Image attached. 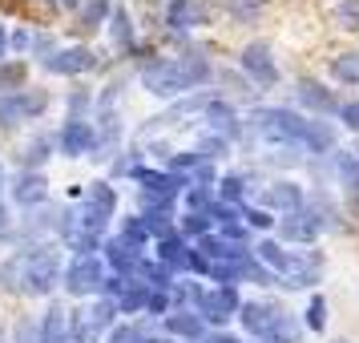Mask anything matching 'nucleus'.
<instances>
[{"label": "nucleus", "instance_id": "nucleus-1", "mask_svg": "<svg viewBox=\"0 0 359 343\" xmlns=\"http://www.w3.org/2000/svg\"><path fill=\"white\" fill-rule=\"evenodd\" d=\"M61 283V255L53 246L17 250L0 267V287L13 295H49Z\"/></svg>", "mask_w": 359, "mask_h": 343}, {"label": "nucleus", "instance_id": "nucleus-2", "mask_svg": "<svg viewBox=\"0 0 359 343\" xmlns=\"http://www.w3.org/2000/svg\"><path fill=\"white\" fill-rule=\"evenodd\" d=\"M250 130L259 133L262 142H275V146H303V149L335 146L327 126L307 121V117L291 114V109H255L250 114Z\"/></svg>", "mask_w": 359, "mask_h": 343}, {"label": "nucleus", "instance_id": "nucleus-3", "mask_svg": "<svg viewBox=\"0 0 359 343\" xmlns=\"http://www.w3.org/2000/svg\"><path fill=\"white\" fill-rule=\"evenodd\" d=\"M114 206H117L114 186H93V190L77 202V210H69L65 227H61L65 238H69V246H77L81 255H89V250L101 243V230L109 227Z\"/></svg>", "mask_w": 359, "mask_h": 343}, {"label": "nucleus", "instance_id": "nucleus-4", "mask_svg": "<svg viewBox=\"0 0 359 343\" xmlns=\"http://www.w3.org/2000/svg\"><path fill=\"white\" fill-rule=\"evenodd\" d=\"M210 77V65H206V57H182V61H154V65L142 69V85H146L149 93H158V97H178L186 89H194Z\"/></svg>", "mask_w": 359, "mask_h": 343}, {"label": "nucleus", "instance_id": "nucleus-5", "mask_svg": "<svg viewBox=\"0 0 359 343\" xmlns=\"http://www.w3.org/2000/svg\"><path fill=\"white\" fill-rule=\"evenodd\" d=\"M255 255H259V262H271L278 275L287 278V287H311V283H319V259L315 255H291L278 243H259Z\"/></svg>", "mask_w": 359, "mask_h": 343}, {"label": "nucleus", "instance_id": "nucleus-6", "mask_svg": "<svg viewBox=\"0 0 359 343\" xmlns=\"http://www.w3.org/2000/svg\"><path fill=\"white\" fill-rule=\"evenodd\" d=\"M101 283H105V267L93 255H77L69 262V271H65L69 295H93V291H101Z\"/></svg>", "mask_w": 359, "mask_h": 343}, {"label": "nucleus", "instance_id": "nucleus-7", "mask_svg": "<svg viewBox=\"0 0 359 343\" xmlns=\"http://www.w3.org/2000/svg\"><path fill=\"white\" fill-rule=\"evenodd\" d=\"M45 105H49L45 93H4L0 97V126H20L33 114H41Z\"/></svg>", "mask_w": 359, "mask_h": 343}, {"label": "nucleus", "instance_id": "nucleus-8", "mask_svg": "<svg viewBox=\"0 0 359 343\" xmlns=\"http://www.w3.org/2000/svg\"><path fill=\"white\" fill-rule=\"evenodd\" d=\"M202 311V319H210V323H226L230 315H238V291L234 287H218V291H202V299L194 303Z\"/></svg>", "mask_w": 359, "mask_h": 343}, {"label": "nucleus", "instance_id": "nucleus-9", "mask_svg": "<svg viewBox=\"0 0 359 343\" xmlns=\"http://www.w3.org/2000/svg\"><path fill=\"white\" fill-rule=\"evenodd\" d=\"M319 230H323V214L319 210H291L283 218V238L287 243H315L319 238Z\"/></svg>", "mask_w": 359, "mask_h": 343}, {"label": "nucleus", "instance_id": "nucleus-10", "mask_svg": "<svg viewBox=\"0 0 359 343\" xmlns=\"http://www.w3.org/2000/svg\"><path fill=\"white\" fill-rule=\"evenodd\" d=\"M243 69H246V73H250V77H255L259 85H266V89H271V85L278 81V65H275V57H271V49H266V45H259V41L243 49Z\"/></svg>", "mask_w": 359, "mask_h": 343}, {"label": "nucleus", "instance_id": "nucleus-11", "mask_svg": "<svg viewBox=\"0 0 359 343\" xmlns=\"http://www.w3.org/2000/svg\"><path fill=\"white\" fill-rule=\"evenodd\" d=\"M238 319H243V327L250 331V335H271V327L283 319V311L275 307V303H243L238 307Z\"/></svg>", "mask_w": 359, "mask_h": 343}, {"label": "nucleus", "instance_id": "nucleus-12", "mask_svg": "<svg viewBox=\"0 0 359 343\" xmlns=\"http://www.w3.org/2000/svg\"><path fill=\"white\" fill-rule=\"evenodd\" d=\"M41 61H45L49 73H85V69H93V53L81 49V45H73V49H53Z\"/></svg>", "mask_w": 359, "mask_h": 343}, {"label": "nucleus", "instance_id": "nucleus-13", "mask_svg": "<svg viewBox=\"0 0 359 343\" xmlns=\"http://www.w3.org/2000/svg\"><path fill=\"white\" fill-rule=\"evenodd\" d=\"M133 182H142V190L158 198H174L186 186L182 174H162V170H133Z\"/></svg>", "mask_w": 359, "mask_h": 343}, {"label": "nucleus", "instance_id": "nucleus-14", "mask_svg": "<svg viewBox=\"0 0 359 343\" xmlns=\"http://www.w3.org/2000/svg\"><path fill=\"white\" fill-rule=\"evenodd\" d=\"M202 121H206L210 130H218V137H226V133L238 130L234 105H226V101H218V97H202Z\"/></svg>", "mask_w": 359, "mask_h": 343}, {"label": "nucleus", "instance_id": "nucleus-15", "mask_svg": "<svg viewBox=\"0 0 359 343\" xmlns=\"http://www.w3.org/2000/svg\"><path fill=\"white\" fill-rule=\"evenodd\" d=\"M303 206V190L294 186V182H275V186H266L262 190V210H299Z\"/></svg>", "mask_w": 359, "mask_h": 343}, {"label": "nucleus", "instance_id": "nucleus-16", "mask_svg": "<svg viewBox=\"0 0 359 343\" xmlns=\"http://www.w3.org/2000/svg\"><path fill=\"white\" fill-rule=\"evenodd\" d=\"M61 149H65L69 158H85L89 149H93V130L85 126L81 117H69L65 130H61Z\"/></svg>", "mask_w": 359, "mask_h": 343}, {"label": "nucleus", "instance_id": "nucleus-17", "mask_svg": "<svg viewBox=\"0 0 359 343\" xmlns=\"http://www.w3.org/2000/svg\"><path fill=\"white\" fill-rule=\"evenodd\" d=\"M158 262H162L165 271H194V250L170 234V238L158 243Z\"/></svg>", "mask_w": 359, "mask_h": 343}, {"label": "nucleus", "instance_id": "nucleus-18", "mask_svg": "<svg viewBox=\"0 0 359 343\" xmlns=\"http://www.w3.org/2000/svg\"><path fill=\"white\" fill-rule=\"evenodd\" d=\"M13 198H17L20 206H36V202H45V198H49V182H45V174L25 170V174L17 178V186H13Z\"/></svg>", "mask_w": 359, "mask_h": 343}, {"label": "nucleus", "instance_id": "nucleus-19", "mask_svg": "<svg viewBox=\"0 0 359 343\" xmlns=\"http://www.w3.org/2000/svg\"><path fill=\"white\" fill-rule=\"evenodd\" d=\"M162 323H165V331L170 335H182V339H202L206 335V323L198 319V311L190 315V311H174V315H162Z\"/></svg>", "mask_w": 359, "mask_h": 343}, {"label": "nucleus", "instance_id": "nucleus-20", "mask_svg": "<svg viewBox=\"0 0 359 343\" xmlns=\"http://www.w3.org/2000/svg\"><path fill=\"white\" fill-rule=\"evenodd\" d=\"M206 17H210L206 0H174V4H170V25H174V29H190V25H202Z\"/></svg>", "mask_w": 359, "mask_h": 343}, {"label": "nucleus", "instance_id": "nucleus-21", "mask_svg": "<svg viewBox=\"0 0 359 343\" xmlns=\"http://www.w3.org/2000/svg\"><path fill=\"white\" fill-rule=\"evenodd\" d=\"M105 259L117 267V275H121V278L130 275V271H133V275L142 271V255H137V246L130 250V243H126V238H114V243L105 246Z\"/></svg>", "mask_w": 359, "mask_h": 343}, {"label": "nucleus", "instance_id": "nucleus-22", "mask_svg": "<svg viewBox=\"0 0 359 343\" xmlns=\"http://www.w3.org/2000/svg\"><path fill=\"white\" fill-rule=\"evenodd\" d=\"M69 315L61 303H53L49 311H45V323H41V343H69Z\"/></svg>", "mask_w": 359, "mask_h": 343}, {"label": "nucleus", "instance_id": "nucleus-23", "mask_svg": "<svg viewBox=\"0 0 359 343\" xmlns=\"http://www.w3.org/2000/svg\"><path fill=\"white\" fill-rule=\"evenodd\" d=\"M331 73H335V81L343 85H359V53H343L331 61Z\"/></svg>", "mask_w": 359, "mask_h": 343}, {"label": "nucleus", "instance_id": "nucleus-24", "mask_svg": "<svg viewBox=\"0 0 359 343\" xmlns=\"http://www.w3.org/2000/svg\"><path fill=\"white\" fill-rule=\"evenodd\" d=\"M146 307H149V283H126L121 311H146Z\"/></svg>", "mask_w": 359, "mask_h": 343}, {"label": "nucleus", "instance_id": "nucleus-25", "mask_svg": "<svg viewBox=\"0 0 359 343\" xmlns=\"http://www.w3.org/2000/svg\"><path fill=\"white\" fill-rule=\"evenodd\" d=\"M299 97L307 101V105H315L319 114H327V109H335V101H331V93H323V85H315V81H299Z\"/></svg>", "mask_w": 359, "mask_h": 343}, {"label": "nucleus", "instance_id": "nucleus-26", "mask_svg": "<svg viewBox=\"0 0 359 343\" xmlns=\"http://www.w3.org/2000/svg\"><path fill=\"white\" fill-rule=\"evenodd\" d=\"M335 20H339V29L355 33V29H359V0H339V8H335Z\"/></svg>", "mask_w": 359, "mask_h": 343}, {"label": "nucleus", "instance_id": "nucleus-27", "mask_svg": "<svg viewBox=\"0 0 359 343\" xmlns=\"http://www.w3.org/2000/svg\"><path fill=\"white\" fill-rule=\"evenodd\" d=\"M130 41H133V29H130L126 8H114V45L117 49H130Z\"/></svg>", "mask_w": 359, "mask_h": 343}, {"label": "nucleus", "instance_id": "nucleus-28", "mask_svg": "<svg viewBox=\"0 0 359 343\" xmlns=\"http://www.w3.org/2000/svg\"><path fill=\"white\" fill-rule=\"evenodd\" d=\"M81 315H85V319H89L93 327H97V331H105V327L114 323L117 307H114V303H93V307H89V311H81Z\"/></svg>", "mask_w": 359, "mask_h": 343}, {"label": "nucleus", "instance_id": "nucleus-29", "mask_svg": "<svg viewBox=\"0 0 359 343\" xmlns=\"http://www.w3.org/2000/svg\"><path fill=\"white\" fill-rule=\"evenodd\" d=\"M69 335H73V343H101V331H97L93 323H89L85 315H77V319H73Z\"/></svg>", "mask_w": 359, "mask_h": 343}, {"label": "nucleus", "instance_id": "nucleus-30", "mask_svg": "<svg viewBox=\"0 0 359 343\" xmlns=\"http://www.w3.org/2000/svg\"><path fill=\"white\" fill-rule=\"evenodd\" d=\"M339 178L343 186L359 190V154H339Z\"/></svg>", "mask_w": 359, "mask_h": 343}, {"label": "nucleus", "instance_id": "nucleus-31", "mask_svg": "<svg viewBox=\"0 0 359 343\" xmlns=\"http://www.w3.org/2000/svg\"><path fill=\"white\" fill-rule=\"evenodd\" d=\"M307 323H311V331H323V327H327V303H323V295H315V299H311Z\"/></svg>", "mask_w": 359, "mask_h": 343}, {"label": "nucleus", "instance_id": "nucleus-32", "mask_svg": "<svg viewBox=\"0 0 359 343\" xmlns=\"http://www.w3.org/2000/svg\"><path fill=\"white\" fill-rule=\"evenodd\" d=\"M109 343H154V339H149L146 327H117Z\"/></svg>", "mask_w": 359, "mask_h": 343}, {"label": "nucleus", "instance_id": "nucleus-33", "mask_svg": "<svg viewBox=\"0 0 359 343\" xmlns=\"http://www.w3.org/2000/svg\"><path fill=\"white\" fill-rule=\"evenodd\" d=\"M230 13L238 20H255L262 13V0H230Z\"/></svg>", "mask_w": 359, "mask_h": 343}, {"label": "nucleus", "instance_id": "nucleus-34", "mask_svg": "<svg viewBox=\"0 0 359 343\" xmlns=\"http://www.w3.org/2000/svg\"><path fill=\"white\" fill-rule=\"evenodd\" d=\"M218 186H222V198H226V202H243V194H246V182L238 178V174H230V178H222Z\"/></svg>", "mask_w": 359, "mask_h": 343}, {"label": "nucleus", "instance_id": "nucleus-35", "mask_svg": "<svg viewBox=\"0 0 359 343\" xmlns=\"http://www.w3.org/2000/svg\"><path fill=\"white\" fill-rule=\"evenodd\" d=\"M182 230H186V234H198V238H202V234L210 230V218H206V214H190V218H182Z\"/></svg>", "mask_w": 359, "mask_h": 343}, {"label": "nucleus", "instance_id": "nucleus-36", "mask_svg": "<svg viewBox=\"0 0 359 343\" xmlns=\"http://www.w3.org/2000/svg\"><path fill=\"white\" fill-rule=\"evenodd\" d=\"M20 81H25V65H8V69H0V89H17Z\"/></svg>", "mask_w": 359, "mask_h": 343}, {"label": "nucleus", "instance_id": "nucleus-37", "mask_svg": "<svg viewBox=\"0 0 359 343\" xmlns=\"http://www.w3.org/2000/svg\"><path fill=\"white\" fill-rule=\"evenodd\" d=\"M105 8H109V0H89V8H85V29H97V20L105 17Z\"/></svg>", "mask_w": 359, "mask_h": 343}, {"label": "nucleus", "instance_id": "nucleus-38", "mask_svg": "<svg viewBox=\"0 0 359 343\" xmlns=\"http://www.w3.org/2000/svg\"><path fill=\"white\" fill-rule=\"evenodd\" d=\"M243 218L250 222V227H259V230H266L271 222H275V218H271L266 210H259V206H250V210H243Z\"/></svg>", "mask_w": 359, "mask_h": 343}, {"label": "nucleus", "instance_id": "nucleus-39", "mask_svg": "<svg viewBox=\"0 0 359 343\" xmlns=\"http://www.w3.org/2000/svg\"><path fill=\"white\" fill-rule=\"evenodd\" d=\"M339 117H343V126H347V130H355V133H359V101H351V105H343V109H339Z\"/></svg>", "mask_w": 359, "mask_h": 343}, {"label": "nucleus", "instance_id": "nucleus-40", "mask_svg": "<svg viewBox=\"0 0 359 343\" xmlns=\"http://www.w3.org/2000/svg\"><path fill=\"white\" fill-rule=\"evenodd\" d=\"M45 158H49V142L41 137V142H33V146H29V154H25V162L33 166V162H45Z\"/></svg>", "mask_w": 359, "mask_h": 343}, {"label": "nucleus", "instance_id": "nucleus-41", "mask_svg": "<svg viewBox=\"0 0 359 343\" xmlns=\"http://www.w3.org/2000/svg\"><path fill=\"white\" fill-rule=\"evenodd\" d=\"M165 307H170V295H165V291H149V307L146 311L158 315V311H165Z\"/></svg>", "mask_w": 359, "mask_h": 343}, {"label": "nucleus", "instance_id": "nucleus-42", "mask_svg": "<svg viewBox=\"0 0 359 343\" xmlns=\"http://www.w3.org/2000/svg\"><path fill=\"white\" fill-rule=\"evenodd\" d=\"M8 227H13V222H8V210H4V206H0V238H4V234H8Z\"/></svg>", "mask_w": 359, "mask_h": 343}, {"label": "nucleus", "instance_id": "nucleus-43", "mask_svg": "<svg viewBox=\"0 0 359 343\" xmlns=\"http://www.w3.org/2000/svg\"><path fill=\"white\" fill-rule=\"evenodd\" d=\"M206 343H238V339H230V335H214V339H206Z\"/></svg>", "mask_w": 359, "mask_h": 343}, {"label": "nucleus", "instance_id": "nucleus-44", "mask_svg": "<svg viewBox=\"0 0 359 343\" xmlns=\"http://www.w3.org/2000/svg\"><path fill=\"white\" fill-rule=\"evenodd\" d=\"M4 45H8V33H4V25H0V53H4Z\"/></svg>", "mask_w": 359, "mask_h": 343}, {"label": "nucleus", "instance_id": "nucleus-45", "mask_svg": "<svg viewBox=\"0 0 359 343\" xmlns=\"http://www.w3.org/2000/svg\"><path fill=\"white\" fill-rule=\"evenodd\" d=\"M61 4H77V0H61Z\"/></svg>", "mask_w": 359, "mask_h": 343}, {"label": "nucleus", "instance_id": "nucleus-46", "mask_svg": "<svg viewBox=\"0 0 359 343\" xmlns=\"http://www.w3.org/2000/svg\"><path fill=\"white\" fill-rule=\"evenodd\" d=\"M0 186H4V170H0Z\"/></svg>", "mask_w": 359, "mask_h": 343}, {"label": "nucleus", "instance_id": "nucleus-47", "mask_svg": "<svg viewBox=\"0 0 359 343\" xmlns=\"http://www.w3.org/2000/svg\"><path fill=\"white\" fill-rule=\"evenodd\" d=\"M335 343H347V339H335Z\"/></svg>", "mask_w": 359, "mask_h": 343}, {"label": "nucleus", "instance_id": "nucleus-48", "mask_svg": "<svg viewBox=\"0 0 359 343\" xmlns=\"http://www.w3.org/2000/svg\"><path fill=\"white\" fill-rule=\"evenodd\" d=\"M0 339H4V331H0Z\"/></svg>", "mask_w": 359, "mask_h": 343}]
</instances>
